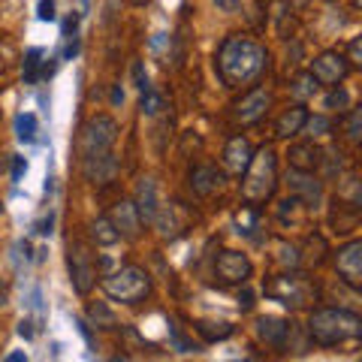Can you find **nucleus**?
<instances>
[{
	"mask_svg": "<svg viewBox=\"0 0 362 362\" xmlns=\"http://www.w3.org/2000/svg\"><path fill=\"white\" fill-rule=\"evenodd\" d=\"M115 142H118V124L109 115H94L82 130V169L85 178L94 185H109L118 173L115 160Z\"/></svg>",
	"mask_w": 362,
	"mask_h": 362,
	"instance_id": "obj_1",
	"label": "nucleus"
},
{
	"mask_svg": "<svg viewBox=\"0 0 362 362\" xmlns=\"http://www.w3.org/2000/svg\"><path fill=\"white\" fill-rule=\"evenodd\" d=\"M269 66V52L254 37L233 33L218 49V73L226 88H242L257 82Z\"/></svg>",
	"mask_w": 362,
	"mask_h": 362,
	"instance_id": "obj_2",
	"label": "nucleus"
},
{
	"mask_svg": "<svg viewBox=\"0 0 362 362\" xmlns=\"http://www.w3.org/2000/svg\"><path fill=\"white\" fill-rule=\"evenodd\" d=\"M308 335L320 347H338L362 335V317L344 308H317L308 317Z\"/></svg>",
	"mask_w": 362,
	"mask_h": 362,
	"instance_id": "obj_3",
	"label": "nucleus"
},
{
	"mask_svg": "<svg viewBox=\"0 0 362 362\" xmlns=\"http://www.w3.org/2000/svg\"><path fill=\"white\" fill-rule=\"evenodd\" d=\"M275 185H278V154L272 145H263L257 154H251V160L245 166L242 197L247 202H266L275 194Z\"/></svg>",
	"mask_w": 362,
	"mask_h": 362,
	"instance_id": "obj_4",
	"label": "nucleus"
},
{
	"mask_svg": "<svg viewBox=\"0 0 362 362\" xmlns=\"http://www.w3.org/2000/svg\"><path fill=\"white\" fill-rule=\"evenodd\" d=\"M103 293L112 302H121V305H136L142 299H148L151 293V278L148 272L139 269V266H121L118 272L103 278Z\"/></svg>",
	"mask_w": 362,
	"mask_h": 362,
	"instance_id": "obj_5",
	"label": "nucleus"
},
{
	"mask_svg": "<svg viewBox=\"0 0 362 362\" xmlns=\"http://www.w3.org/2000/svg\"><path fill=\"white\" fill-rule=\"evenodd\" d=\"M66 266H70V281L78 296H88L97 284V263L94 254L85 242H70V254H66Z\"/></svg>",
	"mask_w": 362,
	"mask_h": 362,
	"instance_id": "obj_6",
	"label": "nucleus"
},
{
	"mask_svg": "<svg viewBox=\"0 0 362 362\" xmlns=\"http://www.w3.org/2000/svg\"><path fill=\"white\" fill-rule=\"evenodd\" d=\"M214 275L223 284H247L254 275V263L242 251H221L218 259H214Z\"/></svg>",
	"mask_w": 362,
	"mask_h": 362,
	"instance_id": "obj_7",
	"label": "nucleus"
},
{
	"mask_svg": "<svg viewBox=\"0 0 362 362\" xmlns=\"http://www.w3.org/2000/svg\"><path fill=\"white\" fill-rule=\"evenodd\" d=\"M308 73L317 78V85L332 88V85H338V82H344L347 78L350 61L344 58V54H338V52H323V54H317V58L311 61Z\"/></svg>",
	"mask_w": 362,
	"mask_h": 362,
	"instance_id": "obj_8",
	"label": "nucleus"
},
{
	"mask_svg": "<svg viewBox=\"0 0 362 362\" xmlns=\"http://www.w3.org/2000/svg\"><path fill=\"white\" fill-rule=\"evenodd\" d=\"M287 190H290V197L299 199L305 209H317L323 202V185L317 181L314 173L290 169V173H287Z\"/></svg>",
	"mask_w": 362,
	"mask_h": 362,
	"instance_id": "obj_9",
	"label": "nucleus"
},
{
	"mask_svg": "<svg viewBox=\"0 0 362 362\" xmlns=\"http://www.w3.org/2000/svg\"><path fill=\"white\" fill-rule=\"evenodd\" d=\"M266 293L275 302H281V305H293V308H299V305H305L311 299V287H308V281H302L299 275H284V278H275V284H269L266 287Z\"/></svg>",
	"mask_w": 362,
	"mask_h": 362,
	"instance_id": "obj_10",
	"label": "nucleus"
},
{
	"mask_svg": "<svg viewBox=\"0 0 362 362\" xmlns=\"http://www.w3.org/2000/svg\"><path fill=\"white\" fill-rule=\"evenodd\" d=\"M335 269H338V275H341V281H344L347 287L356 290L362 284V242L359 239L347 242L344 247H338Z\"/></svg>",
	"mask_w": 362,
	"mask_h": 362,
	"instance_id": "obj_11",
	"label": "nucleus"
},
{
	"mask_svg": "<svg viewBox=\"0 0 362 362\" xmlns=\"http://www.w3.org/2000/svg\"><path fill=\"white\" fill-rule=\"evenodd\" d=\"M269 103H272L269 90L266 88H254V90H247L239 103L233 106V118L239 121L242 127H247V124H257L269 112Z\"/></svg>",
	"mask_w": 362,
	"mask_h": 362,
	"instance_id": "obj_12",
	"label": "nucleus"
},
{
	"mask_svg": "<svg viewBox=\"0 0 362 362\" xmlns=\"http://www.w3.org/2000/svg\"><path fill=\"white\" fill-rule=\"evenodd\" d=\"M109 221L115 223L121 239H136V235H139L142 218H139V211H136L133 199H118L115 206H112V211H109Z\"/></svg>",
	"mask_w": 362,
	"mask_h": 362,
	"instance_id": "obj_13",
	"label": "nucleus"
},
{
	"mask_svg": "<svg viewBox=\"0 0 362 362\" xmlns=\"http://www.w3.org/2000/svg\"><path fill=\"white\" fill-rule=\"evenodd\" d=\"M133 206L139 211L142 223H154V218L160 214V202H157V185L154 178H139L136 185V197H133Z\"/></svg>",
	"mask_w": 362,
	"mask_h": 362,
	"instance_id": "obj_14",
	"label": "nucleus"
},
{
	"mask_svg": "<svg viewBox=\"0 0 362 362\" xmlns=\"http://www.w3.org/2000/svg\"><path fill=\"white\" fill-rule=\"evenodd\" d=\"M254 329H257V335L263 338L269 347H284L287 344V335H290V323L284 320V317L266 314V317H257Z\"/></svg>",
	"mask_w": 362,
	"mask_h": 362,
	"instance_id": "obj_15",
	"label": "nucleus"
},
{
	"mask_svg": "<svg viewBox=\"0 0 362 362\" xmlns=\"http://www.w3.org/2000/svg\"><path fill=\"white\" fill-rule=\"evenodd\" d=\"M223 169L218 166H197L194 173H190V187H194V194L197 197H211V194H218V190L223 187Z\"/></svg>",
	"mask_w": 362,
	"mask_h": 362,
	"instance_id": "obj_16",
	"label": "nucleus"
},
{
	"mask_svg": "<svg viewBox=\"0 0 362 362\" xmlns=\"http://www.w3.org/2000/svg\"><path fill=\"white\" fill-rule=\"evenodd\" d=\"M251 154H254L251 151V142H247L245 136H233V139L226 142V148H223V166H226V173L242 175L247 160H251Z\"/></svg>",
	"mask_w": 362,
	"mask_h": 362,
	"instance_id": "obj_17",
	"label": "nucleus"
},
{
	"mask_svg": "<svg viewBox=\"0 0 362 362\" xmlns=\"http://www.w3.org/2000/svg\"><path fill=\"white\" fill-rule=\"evenodd\" d=\"M305 121H308V109H305L302 103L290 106V109H284V112L278 115V121H275V136H281V139L299 136L302 127H305Z\"/></svg>",
	"mask_w": 362,
	"mask_h": 362,
	"instance_id": "obj_18",
	"label": "nucleus"
},
{
	"mask_svg": "<svg viewBox=\"0 0 362 362\" xmlns=\"http://www.w3.org/2000/svg\"><path fill=\"white\" fill-rule=\"evenodd\" d=\"M323 163V154H320V148L314 145V139L311 142H299V145H293L290 148V166L293 169H302V173H314L317 166Z\"/></svg>",
	"mask_w": 362,
	"mask_h": 362,
	"instance_id": "obj_19",
	"label": "nucleus"
},
{
	"mask_svg": "<svg viewBox=\"0 0 362 362\" xmlns=\"http://www.w3.org/2000/svg\"><path fill=\"white\" fill-rule=\"evenodd\" d=\"M90 239H94L100 247H112V245L121 242V235L115 230V223L109 221V214H100V218L90 223Z\"/></svg>",
	"mask_w": 362,
	"mask_h": 362,
	"instance_id": "obj_20",
	"label": "nucleus"
},
{
	"mask_svg": "<svg viewBox=\"0 0 362 362\" xmlns=\"http://www.w3.org/2000/svg\"><path fill=\"white\" fill-rule=\"evenodd\" d=\"M197 332L206 338V341L214 344V341H223V338L233 335V323H226V320H218V323H214V320H199L197 323Z\"/></svg>",
	"mask_w": 362,
	"mask_h": 362,
	"instance_id": "obj_21",
	"label": "nucleus"
},
{
	"mask_svg": "<svg viewBox=\"0 0 362 362\" xmlns=\"http://www.w3.org/2000/svg\"><path fill=\"white\" fill-rule=\"evenodd\" d=\"M317 78L311 76V73H299L296 78H293V85H290V90H293V97L296 100H311L314 94H317Z\"/></svg>",
	"mask_w": 362,
	"mask_h": 362,
	"instance_id": "obj_22",
	"label": "nucleus"
},
{
	"mask_svg": "<svg viewBox=\"0 0 362 362\" xmlns=\"http://www.w3.org/2000/svg\"><path fill=\"white\" fill-rule=\"evenodd\" d=\"M323 106L329 109V112H347L350 109V94L344 88H338V85H332V90L326 94V100H323Z\"/></svg>",
	"mask_w": 362,
	"mask_h": 362,
	"instance_id": "obj_23",
	"label": "nucleus"
},
{
	"mask_svg": "<svg viewBox=\"0 0 362 362\" xmlns=\"http://www.w3.org/2000/svg\"><path fill=\"white\" fill-rule=\"evenodd\" d=\"M16 130H18V139L21 142H33V139H37V115H30V112L18 115Z\"/></svg>",
	"mask_w": 362,
	"mask_h": 362,
	"instance_id": "obj_24",
	"label": "nucleus"
},
{
	"mask_svg": "<svg viewBox=\"0 0 362 362\" xmlns=\"http://www.w3.org/2000/svg\"><path fill=\"white\" fill-rule=\"evenodd\" d=\"M308 130V136L311 139H320V136H329V130H332V121L329 118H323V115H308V121H305V127H302V133Z\"/></svg>",
	"mask_w": 362,
	"mask_h": 362,
	"instance_id": "obj_25",
	"label": "nucleus"
},
{
	"mask_svg": "<svg viewBox=\"0 0 362 362\" xmlns=\"http://www.w3.org/2000/svg\"><path fill=\"white\" fill-rule=\"evenodd\" d=\"M88 317L94 320L97 326H115V314H112V308L109 305H103V302H94L88 308Z\"/></svg>",
	"mask_w": 362,
	"mask_h": 362,
	"instance_id": "obj_26",
	"label": "nucleus"
},
{
	"mask_svg": "<svg viewBox=\"0 0 362 362\" xmlns=\"http://www.w3.org/2000/svg\"><path fill=\"white\" fill-rule=\"evenodd\" d=\"M40 58H42V52H40V49H30V52L25 54V82H28V85H33V82H37Z\"/></svg>",
	"mask_w": 362,
	"mask_h": 362,
	"instance_id": "obj_27",
	"label": "nucleus"
},
{
	"mask_svg": "<svg viewBox=\"0 0 362 362\" xmlns=\"http://www.w3.org/2000/svg\"><path fill=\"white\" fill-rule=\"evenodd\" d=\"M160 109H163V100L157 97L151 88H148V90H142V112H145V115H157Z\"/></svg>",
	"mask_w": 362,
	"mask_h": 362,
	"instance_id": "obj_28",
	"label": "nucleus"
},
{
	"mask_svg": "<svg viewBox=\"0 0 362 362\" xmlns=\"http://www.w3.org/2000/svg\"><path fill=\"white\" fill-rule=\"evenodd\" d=\"M359 124H362V112L350 109V115H347V139L350 142H359Z\"/></svg>",
	"mask_w": 362,
	"mask_h": 362,
	"instance_id": "obj_29",
	"label": "nucleus"
},
{
	"mask_svg": "<svg viewBox=\"0 0 362 362\" xmlns=\"http://www.w3.org/2000/svg\"><path fill=\"white\" fill-rule=\"evenodd\" d=\"M347 52H350V64H359V58H362V40L359 37H354L350 40V45H347Z\"/></svg>",
	"mask_w": 362,
	"mask_h": 362,
	"instance_id": "obj_30",
	"label": "nucleus"
},
{
	"mask_svg": "<svg viewBox=\"0 0 362 362\" xmlns=\"http://www.w3.org/2000/svg\"><path fill=\"white\" fill-rule=\"evenodd\" d=\"M42 21H54V0H40V13Z\"/></svg>",
	"mask_w": 362,
	"mask_h": 362,
	"instance_id": "obj_31",
	"label": "nucleus"
},
{
	"mask_svg": "<svg viewBox=\"0 0 362 362\" xmlns=\"http://www.w3.org/2000/svg\"><path fill=\"white\" fill-rule=\"evenodd\" d=\"M214 6H218L221 13H235V9L242 6V0H214Z\"/></svg>",
	"mask_w": 362,
	"mask_h": 362,
	"instance_id": "obj_32",
	"label": "nucleus"
},
{
	"mask_svg": "<svg viewBox=\"0 0 362 362\" xmlns=\"http://www.w3.org/2000/svg\"><path fill=\"white\" fill-rule=\"evenodd\" d=\"M25 169H28L25 157H16V160H13V181H18L21 175H25Z\"/></svg>",
	"mask_w": 362,
	"mask_h": 362,
	"instance_id": "obj_33",
	"label": "nucleus"
},
{
	"mask_svg": "<svg viewBox=\"0 0 362 362\" xmlns=\"http://www.w3.org/2000/svg\"><path fill=\"white\" fill-rule=\"evenodd\" d=\"M76 25H78V18L76 16H70L64 21V37H70V33H76Z\"/></svg>",
	"mask_w": 362,
	"mask_h": 362,
	"instance_id": "obj_34",
	"label": "nucleus"
},
{
	"mask_svg": "<svg viewBox=\"0 0 362 362\" xmlns=\"http://www.w3.org/2000/svg\"><path fill=\"white\" fill-rule=\"evenodd\" d=\"M18 335H21V338H30V335H33L30 320H21V323H18Z\"/></svg>",
	"mask_w": 362,
	"mask_h": 362,
	"instance_id": "obj_35",
	"label": "nucleus"
},
{
	"mask_svg": "<svg viewBox=\"0 0 362 362\" xmlns=\"http://www.w3.org/2000/svg\"><path fill=\"white\" fill-rule=\"evenodd\" d=\"M251 305H254V302H251V293H245V296L239 293V308H245V311H247V308H251Z\"/></svg>",
	"mask_w": 362,
	"mask_h": 362,
	"instance_id": "obj_36",
	"label": "nucleus"
},
{
	"mask_svg": "<svg viewBox=\"0 0 362 362\" xmlns=\"http://www.w3.org/2000/svg\"><path fill=\"white\" fill-rule=\"evenodd\" d=\"M6 299H9V293H6V287H4V284H0V308L6 305Z\"/></svg>",
	"mask_w": 362,
	"mask_h": 362,
	"instance_id": "obj_37",
	"label": "nucleus"
},
{
	"mask_svg": "<svg viewBox=\"0 0 362 362\" xmlns=\"http://www.w3.org/2000/svg\"><path fill=\"white\" fill-rule=\"evenodd\" d=\"M21 359H25V354H9L6 356V362H21Z\"/></svg>",
	"mask_w": 362,
	"mask_h": 362,
	"instance_id": "obj_38",
	"label": "nucleus"
},
{
	"mask_svg": "<svg viewBox=\"0 0 362 362\" xmlns=\"http://www.w3.org/2000/svg\"><path fill=\"white\" fill-rule=\"evenodd\" d=\"M290 4H296V6H305V4H308V0H290Z\"/></svg>",
	"mask_w": 362,
	"mask_h": 362,
	"instance_id": "obj_39",
	"label": "nucleus"
}]
</instances>
